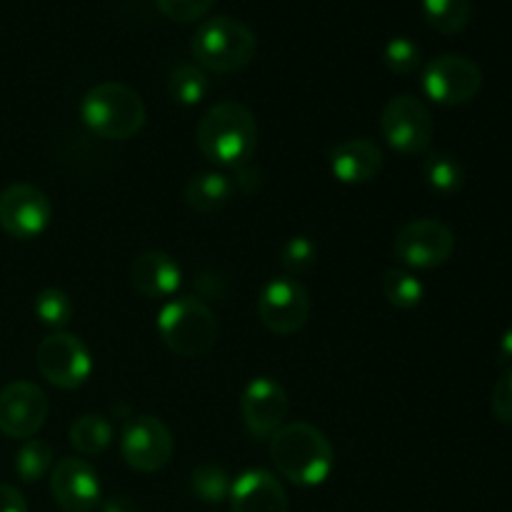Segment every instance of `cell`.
<instances>
[{
  "label": "cell",
  "mask_w": 512,
  "mask_h": 512,
  "mask_svg": "<svg viewBox=\"0 0 512 512\" xmlns=\"http://www.w3.org/2000/svg\"><path fill=\"white\" fill-rule=\"evenodd\" d=\"M483 88V70L465 55L445 53L430 60L423 70V90L438 105H465Z\"/></svg>",
  "instance_id": "9"
},
{
  "label": "cell",
  "mask_w": 512,
  "mask_h": 512,
  "mask_svg": "<svg viewBox=\"0 0 512 512\" xmlns=\"http://www.w3.org/2000/svg\"><path fill=\"white\" fill-rule=\"evenodd\" d=\"M155 3L165 18L175 20V23H195L210 13L215 0H155Z\"/></svg>",
  "instance_id": "30"
},
{
  "label": "cell",
  "mask_w": 512,
  "mask_h": 512,
  "mask_svg": "<svg viewBox=\"0 0 512 512\" xmlns=\"http://www.w3.org/2000/svg\"><path fill=\"white\" fill-rule=\"evenodd\" d=\"M455 233L445 223L433 218L410 220L398 230L393 253L398 263L413 270L440 268L453 258Z\"/></svg>",
  "instance_id": "7"
},
{
  "label": "cell",
  "mask_w": 512,
  "mask_h": 512,
  "mask_svg": "<svg viewBox=\"0 0 512 512\" xmlns=\"http://www.w3.org/2000/svg\"><path fill=\"white\" fill-rule=\"evenodd\" d=\"M50 493L63 512H93L100 505L98 473L80 458H65L50 473Z\"/></svg>",
  "instance_id": "15"
},
{
  "label": "cell",
  "mask_w": 512,
  "mask_h": 512,
  "mask_svg": "<svg viewBox=\"0 0 512 512\" xmlns=\"http://www.w3.org/2000/svg\"><path fill=\"white\" fill-rule=\"evenodd\" d=\"M168 90H170V98L180 105H198L203 103V98L208 95L210 83H208V75L200 65H190L183 63L170 73L168 80Z\"/></svg>",
  "instance_id": "23"
},
{
  "label": "cell",
  "mask_w": 512,
  "mask_h": 512,
  "mask_svg": "<svg viewBox=\"0 0 512 512\" xmlns=\"http://www.w3.org/2000/svg\"><path fill=\"white\" fill-rule=\"evenodd\" d=\"M190 50L200 68L213 73H235L253 63L258 53V38L243 20L215 15L198 25L190 40Z\"/></svg>",
  "instance_id": "3"
},
{
  "label": "cell",
  "mask_w": 512,
  "mask_h": 512,
  "mask_svg": "<svg viewBox=\"0 0 512 512\" xmlns=\"http://www.w3.org/2000/svg\"><path fill=\"white\" fill-rule=\"evenodd\" d=\"M158 333L180 358H200L218 340V320L198 298H175L160 310Z\"/></svg>",
  "instance_id": "5"
},
{
  "label": "cell",
  "mask_w": 512,
  "mask_h": 512,
  "mask_svg": "<svg viewBox=\"0 0 512 512\" xmlns=\"http://www.w3.org/2000/svg\"><path fill=\"white\" fill-rule=\"evenodd\" d=\"M423 15L433 30L455 35L468 28L473 5L470 0H423Z\"/></svg>",
  "instance_id": "22"
},
{
  "label": "cell",
  "mask_w": 512,
  "mask_h": 512,
  "mask_svg": "<svg viewBox=\"0 0 512 512\" xmlns=\"http://www.w3.org/2000/svg\"><path fill=\"white\" fill-rule=\"evenodd\" d=\"M385 165L383 148L370 138H350L330 150V170L345 185H365L380 175Z\"/></svg>",
  "instance_id": "17"
},
{
  "label": "cell",
  "mask_w": 512,
  "mask_h": 512,
  "mask_svg": "<svg viewBox=\"0 0 512 512\" xmlns=\"http://www.w3.org/2000/svg\"><path fill=\"white\" fill-rule=\"evenodd\" d=\"M80 115L90 133L105 140H128L143 130L145 103L133 88L123 83H100L85 93Z\"/></svg>",
  "instance_id": "4"
},
{
  "label": "cell",
  "mask_w": 512,
  "mask_h": 512,
  "mask_svg": "<svg viewBox=\"0 0 512 512\" xmlns=\"http://www.w3.org/2000/svg\"><path fill=\"white\" fill-rule=\"evenodd\" d=\"M103 512H140V510L138 505H135L130 498H125V495H113L110 500H105Z\"/></svg>",
  "instance_id": "33"
},
{
  "label": "cell",
  "mask_w": 512,
  "mask_h": 512,
  "mask_svg": "<svg viewBox=\"0 0 512 512\" xmlns=\"http://www.w3.org/2000/svg\"><path fill=\"white\" fill-rule=\"evenodd\" d=\"M270 460L293 485L315 488L333 473L335 453L323 430L310 423H288L270 438Z\"/></svg>",
  "instance_id": "1"
},
{
  "label": "cell",
  "mask_w": 512,
  "mask_h": 512,
  "mask_svg": "<svg viewBox=\"0 0 512 512\" xmlns=\"http://www.w3.org/2000/svg\"><path fill=\"white\" fill-rule=\"evenodd\" d=\"M48 395L28 380H15L0 390V433L30 440L48 420Z\"/></svg>",
  "instance_id": "13"
},
{
  "label": "cell",
  "mask_w": 512,
  "mask_h": 512,
  "mask_svg": "<svg viewBox=\"0 0 512 512\" xmlns=\"http://www.w3.org/2000/svg\"><path fill=\"white\" fill-rule=\"evenodd\" d=\"M230 512H288V493L268 470H245L230 485Z\"/></svg>",
  "instance_id": "16"
},
{
  "label": "cell",
  "mask_w": 512,
  "mask_h": 512,
  "mask_svg": "<svg viewBox=\"0 0 512 512\" xmlns=\"http://www.w3.org/2000/svg\"><path fill=\"white\" fill-rule=\"evenodd\" d=\"M0 512H28V503L18 488L0 483Z\"/></svg>",
  "instance_id": "32"
},
{
  "label": "cell",
  "mask_w": 512,
  "mask_h": 512,
  "mask_svg": "<svg viewBox=\"0 0 512 512\" xmlns=\"http://www.w3.org/2000/svg\"><path fill=\"white\" fill-rule=\"evenodd\" d=\"M198 148L215 165H243L258 148V120L235 100L213 105L195 130Z\"/></svg>",
  "instance_id": "2"
},
{
  "label": "cell",
  "mask_w": 512,
  "mask_h": 512,
  "mask_svg": "<svg viewBox=\"0 0 512 512\" xmlns=\"http://www.w3.org/2000/svg\"><path fill=\"white\" fill-rule=\"evenodd\" d=\"M120 455L138 473H158L173 458V435L160 418L138 415L125 425Z\"/></svg>",
  "instance_id": "12"
},
{
  "label": "cell",
  "mask_w": 512,
  "mask_h": 512,
  "mask_svg": "<svg viewBox=\"0 0 512 512\" xmlns=\"http://www.w3.org/2000/svg\"><path fill=\"white\" fill-rule=\"evenodd\" d=\"M230 478L223 468L218 465H198L190 475V490L198 500L210 505L223 503L230 495Z\"/></svg>",
  "instance_id": "27"
},
{
  "label": "cell",
  "mask_w": 512,
  "mask_h": 512,
  "mask_svg": "<svg viewBox=\"0 0 512 512\" xmlns=\"http://www.w3.org/2000/svg\"><path fill=\"white\" fill-rule=\"evenodd\" d=\"M35 365H38L40 375L60 390L80 388L93 373V358H90L88 345L78 335L60 333V330L40 340Z\"/></svg>",
  "instance_id": "8"
},
{
  "label": "cell",
  "mask_w": 512,
  "mask_h": 512,
  "mask_svg": "<svg viewBox=\"0 0 512 512\" xmlns=\"http://www.w3.org/2000/svg\"><path fill=\"white\" fill-rule=\"evenodd\" d=\"M33 310H35V318L40 320L43 325L48 328H65L73 318V300H70L68 293L58 288H45L35 295L33 300Z\"/></svg>",
  "instance_id": "26"
},
{
  "label": "cell",
  "mask_w": 512,
  "mask_h": 512,
  "mask_svg": "<svg viewBox=\"0 0 512 512\" xmlns=\"http://www.w3.org/2000/svg\"><path fill=\"white\" fill-rule=\"evenodd\" d=\"M233 180L223 173H198L188 180L185 185V203L190 210L203 215H213L218 210H223L225 205L233 198Z\"/></svg>",
  "instance_id": "19"
},
{
  "label": "cell",
  "mask_w": 512,
  "mask_h": 512,
  "mask_svg": "<svg viewBox=\"0 0 512 512\" xmlns=\"http://www.w3.org/2000/svg\"><path fill=\"white\" fill-rule=\"evenodd\" d=\"M423 180L433 193L455 195L465 185V168L450 153H430L423 163Z\"/></svg>",
  "instance_id": "21"
},
{
  "label": "cell",
  "mask_w": 512,
  "mask_h": 512,
  "mask_svg": "<svg viewBox=\"0 0 512 512\" xmlns=\"http://www.w3.org/2000/svg\"><path fill=\"white\" fill-rule=\"evenodd\" d=\"M290 400L283 385L273 378L250 380L240 398V413L248 433L255 440H270L288 418Z\"/></svg>",
  "instance_id": "14"
},
{
  "label": "cell",
  "mask_w": 512,
  "mask_h": 512,
  "mask_svg": "<svg viewBox=\"0 0 512 512\" xmlns=\"http://www.w3.org/2000/svg\"><path fill=\"white\" fill-rule=\"evenodd\" d=\"M383 295L400 310H413L423 303L425 285L408 270L390 268L383 273Z\"/></svg>",
  "instance_id": "24"
},
{
  "label": "cell",
  "mask_w": 512,
  "mask_h": 512,
  "mask_svg": "<svg viewBox=\"0 0 512 512\" xmlns=\"http://www.w3.org/2000/svg\"><path fill=\"white\" fill-rule=\"evenodd\" d=\"M53 205L30 183H15L0 193V228L15 240H33L48 230Z\"/></svg>",
  "instance_id": "11"
},
{
  "label": "cell",
  "mask_w": 512,
  "mask_h": 512,
  "mask_svg": "<svg viewBox=\"0 0 512 512\" xmlns=\"http://www.w3.org/2000/svg\"><path fill=\"white\" fill-rule=\"evenodd\" d=\"M113 443V425L103 415H80L73 425H70V445L78 450L85 458L103 453L108 445Z\"/></svg>",
  "instance_id": "20"
},
{
  "label": "cell",
  "mask_w": 512,
  "mask_h": 512,
  "mask_svg": "<svg viewBox=\"0 0 512 512\" xmlns=\"http://www.w3.org/2000/svg\"><path fill=\"white\" fill-rule=\"evenodd\" d=\"M180 265L163 250H145L130 263V283L143 298L163 300L178 293Z\"/></svg>",
  "instance_id": "18"
},
{
  "label": "cell",
  "mask_w": 512,
  "mask_h": 512,
  "mask_svg": "<svg viewBox=\"0 0 512 512\" xmlns=\"http://www.w3.org/2000/svg\"><path fill=\"white\" fill-rule=\"evenodd\" d=\"M280 263L288 270L290 278L308 273L318 263V245L308 235H293L280 250Z\"/></svg>",
  "instance_id": "28"
},
{
  "label": "cell",
  "mask_w": 512,
  "mask_h": 512,
  "mask_svg": "<svg viewBox=\"0 0 512 512\" xmlns=\"http://www.w3.org/2000/svg\"><path fill=\"white\" fill-rule=\"evenodd\" d=\"M500 360L503 363H512V328H508L500 338Z\"/></svg>",
  "instance_id": "34"
},
{
  "label": "cell",
  "mask_w": 512,
  "mask_h": 512,
  "mask_svg": "<svg viewBox=\"0 0 512 512\" xmlns=\"http://www.w3.org/2000/svg\"><path fill=\"white\" fill-rule=\"evenodd\" d=\"M380 130L395 153L418 155L428 150L435 125L428 105L415 95L403 93L385 103L380 113Z\"/></svg>",
  "instance_id": "6"
},
{
  "label": "cell",
  "mask_w": 512,
  "mask_h": 512,
  "mask_svg": "<svg viewBox=\"0 0 512 512\" xmlns=\"http://www.w3.org/2000/svg\"><path fill=\"white\" fill-rule=\"evenodd\" d=\"M53 470V448L45 440L30 438L15 455V473L23 483H38Z\"/></svg>",
  "instance_id": "25"
},
{
  "label": "cell",
  "mask_w": 512,
  "mask_h": 512,
  "mask_svg": "<svg viewBox=\"0 0 512 512\" xmlns=\"http://www.w3.org/2000/svg\"><path fill=\"white\" fill-rule=\"evenodd\" d=\"M490 405H493V415L500 423L512 425V368L500 375V380L495 383Z\"/></svg>",
  "instance_id": "31"
},
{
  "label": "cell",
  "mask_w": 512,
  "mask_h": 512,
  "mask_svg": "<svg viewBox=\"0 0 512 512\" xmlns=\"http://www.w3.org/2000/svg\"><path fill=\"white\" fill-rule=\"evenodd\" d=\"M383 60L385 65H388V70H393V73L410 75L420 68L423 55H420V45L415 43V40L400 35V38H393L385 45Z\"/></svg>",
  "instance_id": "29"
},
{
  "label": "cell",
  "mask_w": 512,
  "mask_h": 512,
  "mask_svg": "<svg viewBox=\"0 0 512 512\" xmlns=\"http://www.w3.org/2000/svg\"><path fill=\"white\" fill-rule=\"evenodd\" d=\"M258 315L275 335H295L310 318V295L290 275L273 278L258 298Z\"/></svg>",
  "instance_id": "10"
}]
</instances>
